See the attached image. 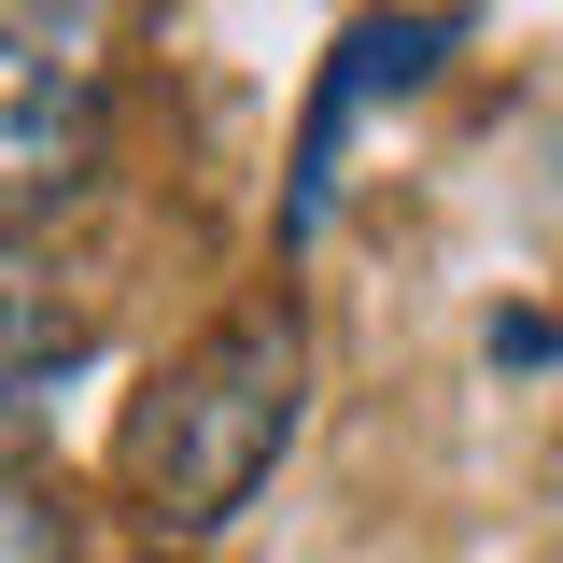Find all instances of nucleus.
Returning a JSON list of instances; mask_svg holds the SVG:
<instances>
[{
    "mask_svg": "<svg viewBox=\"0 0 563 563\" xmlns=\"http://www.w3.org/2000/svg\"><path fill=\"white\" fill-rule=\"evenodd\" d=\"M296 409H310V310L268 282V296L211 310L128 409V507L155 521V550L225 536L268 493V465L296 451Z\"/></svg>",
    "mask_w": 563,
    "mask_h": 563,
    "instance_id": "1",
    "label": "nucleus"
},
{
    "mask_svg": "<svg viewBox=\"0 0 563 563\" xmlns=\"http://www.w3.org/2000/svg\"><path fill=\"white\" fill-rule=\"evenodd\" d=\"M113 155V0L0 14V240L70 211Z\"/></svg>",
    "mask_w": 563,
    "mask_h": 563,
    "instance_id": "2",
    "label": "nucleus"
},
{
    "mask_svg": "<svg viewBox=\"0 0 563 563\" xmlns=\"http://www.w3.org/2000/svg\"><path fill=\"white\" fill-rule=\"evenodd\" d=\"M437 57H465V14L451 0H409V14H352L324 85H310V113H296V155H282V254H310L324 240V211H339V155L366 113H395L437 85Z\"/></svg>",
    "mask_w": 563,
    "mask_h": 563,
    "instance_id": "3",
    "label": "nucleus"
},
{
    "mask_svg": "<svg viewBox=\"0 0 563 563\" xmlns=\"http://www.w3.org/2000/svg\"><path fill=\"white\" fill-rule=\"evenodd\" d=\"M70 366H85V310H70V282L43 268L29 240H0V451L57 409Z\"/></svg>",
    "mask_w": 563,
    "mask_h": 563,
    "instance_id": "4",
    "label": "nucleus"
},
{
    "mask_svg": "<svg viewBox=\"0 0 563 563\" xmlns=\"http://www.w3.org/2000/svg\"><path fill=\"white\" fill-rule=\"evenodd\" d=\"M0 563H85V507L29 465H0Z\"/></svg>",
    "mask_w": 563,
    "mask_h": 563,
    "instance_id": "5",
    "label": "nucleus"
},
{
    "mask_svg": "<svg viewBox=\"0 0 563 563\" xmlns=\"http://www.w3.org/2000/svg\"><path fill=\"white\" fill-rule=\"evenodd\" d=\"M141 563H198V550H141Z\"/></svg>",
    "mask_w": 563,
    "mask_h": 563,
    "instance_id": "6",
    "label": "nucleus"
}]
</instances>
